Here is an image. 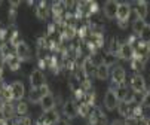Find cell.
Listing matches in <instances>:
<instances>
[{"label":"cell","mask_w":150,"mask_h":125,"mask_svg":"<svg viewBox=\"0 0 150 125\" xmlns=\"http://www.w3.org/2000/svg\"><path fill=\"white\" fill-rule=\"evenodd\" d=\"M51 13H52V12H51V8H49L46 3L42 2V3L37 5V16H39L40 19H48Z\"/></svg>","instance_id":"e0dca14e"},{"label":"cell","mask_w":150,"mask_h":125,"mask_svg":"<svg viewBox=\"0 0 150 125\" xmlns=\"http://www.w3.org/2000/svg\"><path fill=\"white\" fill-rule=\"evenodd\" d=\"M54 106H55V98H54V95H52L51 92L46 94L43 98L40 100V107H42V110H43V112H49V110H52Z\"/></svg>","instance_id":"5bb4252c"},{"label":"cell","mask_w":150,"mask_h":125,"mask_svg":"<svg viewBox=\"0 0 150 125\" xmlns=\"http://www.w3.org/2000/svg\"><path fill=\"white\" fill-rule=\"evenodd\" d=\"M117 6L119 3L115 2V0H109V2H105L104 6H103V12L107 18H115L116 13H117Z\"/></svg>","instance_id":"4fadbf2b"},{"label":"cell","mask_w":150,"mask_h":125,"mask_svg":"<svg viewBox=\"0 0 150 125\" xmlns=\"http://www.w3.org/2000/svg\"><path fill=\"white\" fill-rule=\"evenodd\" d=\"M140 36V40L146 45H150V24H146L144 28L141 30V33L138 34Z\"/></svg>","instance_id":"7402d4cb"},{"label":"cell","mask_w":150,"mask_h":125,"mask_svg":"<svg viewBox=\"0 0 150 125\" xmlns=\"http://www.w3.org/2000/svg\"><path fill=\"white\" fill-rule=\"evenodd\" d=\"M131 88L134 92H144L146 91V80L141 75H134L131 79Z\"/></svg>","instance_id":"9c48e42d"},{"label":"cell","mask_w":150,"mask_h":125,"mask_svg":"<svg viewBox=\"0 0 150 125\" xmlns=\"http://www.w3.org/2000/svg\"><path fill=\"white\" fill-rule=\"evenodd\" d=\"M3 67H5V58L0 55V77H2V73H3Z\"/></svg>","instance_id":"1f68e13d"},{"label":"cell","mask_w":150,"mask_h":125,"mask_svg":"<svg viewBox=\"0 0 150 125\" xmlns=\"http://www.w3.org/2000/svg\"><path fill=\"white\" fill-rule=\"evenodd\" d=\"M117 110H119V113H120L122 116H125V118H129V116H132L134 107H131V103H123V101H119Z\"/></svg>","instance_id":"2e32d148"},{"label":"cell","mask_w":150,"mask_h":125,"mask_svg":"<svg viewBox=\"0 0 150 125\" xmlns=\"http://www.w3.org/2000/svg\"><path fill=\"white\" fill-rule=\"evenodd\" d=\"M0 98L5 100L6 103H9L12 98V91H11V87H2L0 88Z\"/></svg>","instance_id":"cb8c5ba5"},{"label":"cell","mask_w":150,"mask_h":125,"mask_svg":"<svg viewBox=\"0 0 150 125\" xmlns=\"http://www.w3.org/2000/svg\"><path fill=\"white\" fill-rule=\"evenodd\" d=\"M89 118H91V124H92V125H109L107 116H105L101 110H98V109H94V110L91 112Z\"/></svg>","instance_id":"ba28073f"},{"label":"cell","mask_w":150,"mask_h":125,"mask_svg":"<svg viewBox=\"0 0 150 125\" xmlns=\"http://www.w3.org/2000/svg\"><path fill=\"white\" fill-rule=\"evenodd\" d=\"M57 124H58V125H71L69 121H58Z\"/></svg>","instance_id":"836d02e7"},{"label":"cell","mask_w":150,"mask_h":125,"mask_svg":"<svg viewBox=\"0 0 150 125\" xmlns=\"http://www.w3.org/2000/svg\"><path fill=\"white\" fill-rule=\"evenodd\" d=\"M5 121H6V118H5V115H3V110L0 109V125H3Z\"/></svg>","instance_id":"d6a6232c"},{"label":"cell","mask_w":150,"mask_h":125,"mask_svg":"<svg viewBox=\"0 0 150 125\" xmlns=\"http://www.w3.org/2000/svg\"><path fill=\"white\" fill-rule=\"evenodd\" d=\"M104 106L107 110H115L119 106V100L115 94V89H109L104 94Z\"/></svg>","instance_id":"7a4b0ae2"},{"label":"cell","mask_w":150,"mask_h":125,"mask_svg":"<svg viewBox=\"0 0 150 125\" xmlns=\"http://www.w3.org/2000/svg\"><path fill=\"white\" fill-rule=\"evenodd\" d=\"M134 11H135L137 18L144 19V18L147 16V13H149V5H147L146 2H137V3L134 5Z\"/></svg>","instance_id":"9a60e30c"},{"label":"cell","mask_w":150,"mask_h":125,"mask_svg":"<svg viewBox=\"0 0 150 125\" xmlns=\"http://www.w3.org/2000/svg\"><path fill=\"white\" fill-rule=\"evenodd\" d=\"M95 76H97L100 80H107V79H109V76H110L109 67L104 66V64H100V66L95 69Z\"/></svg>","instance_id":"ffe728a7"},{"label":"cell","mask_w":150,"mask_h":125,"mask_svg":"<svg viewBox=\"0 0 150 125\" xmlns=\"http://www.w3.org/2000/svg\"><path fill=\"white\" fill-rule=\"evenodd\" d=\"M125 79H126V72H125V69L120 67V66L115 67L113 72H112V80L119 87V85H123V83H125Z\"/></svg>","instance_id":"8fae6325"},{"label":"cell","mask_w":150,"mask_h":125,"mask_svg":"<svg viewBox=\"0 0 150 125\" xmlns=\"http://www.w3.org/2000/svg\"><path fill=\"white\" fill-rule=\"evenodd\" d=\"M149 94H150V89H149Z\"/></svg>","instance_id":"8d00e7d4"},{"label":"cell","mask_w":150,"mask_h":125,"mask_svg":"<svg viewBox=\"0 0 150 125\" xmlns=\"http://www.w3.org/2000/svg\"><path fill=\"white\" fill-rule=\"evenodd\" d=\"M58 121H59V115L55 109H52L49 112H43V115L39 118V125H54Z\"/></svg>","instance_id":"6da1fadb"},{"label":"cell","mask_w":150,"mask_h":125,"mask_svg":"<svg viewBox=\"0 0 150 125\" xmlns=\"http://www.w3.org/2000/svg\"><path fill=\"white\" fill-rule=\"evenodd\" d=\"M141 106H144V107H150V94H149V92L144 94L143 101H141Z\"/></svg>","instance_id":"4dcf8cb0"},{"label":"cell","mask_w":150,"mask_h":125,"mask_svg":"<svg viewBox=\"0 0 150 125\" xmlns=\"http://www.w3.org/2000/svg\"><path fill=\"white\" fill-rule=\"evenodd\" d=\"M46 94H49V87L45 83V85L40 87V88H33L30 95H28V100L31 103H40V100L43 98Z\"/></svg>","instance_id":"3957f363"},{"label":"cell","mask_w":150,"mask_h":125,"mask_svg":"<svg viewBox=\"0 0 150 125\" xmlns=\"http://www.w3.org/2000/svg\"><path fill=\"white\" fill-rule=\"evenodd\" d=\"M27 110H28V104H27L25 101L16 103V106H15V113H18V115H25Z\"/></svg>","instance_id":"83f0119b"},{"label":"cell","mask_w":150,"mask_h":125,"mask_svg":"<svg viewBox=\"0 0 150 125\" xmlns=\"http://www.w3.org/2000/svg\"><path fill=\"white\" fill-rule=\"evenodd\" d=\"M30 46L25 43V42H18V43L15 45V55L21 60V61H24V60H28L30 58Z\"/></svg>","instance_id":"8992f818"},{"label":"cell","mask_w":150,"mask_h":125,"mask_svg":"<svg viewBox=\"0 0 150 125\" xmlns=\"http://www.w3.org/2000/svg\"><path fill=\"white\" fill-rule=\"evenodd\" d=\"M119 57L123 58V60H132L135 57L134 46L131 43H122L119 46Z\"/></svg>","instance_id":"7c38bea8"},{"label":"cell","mask_w":150,"mask_h":125,"mask_svg":"<svg viewBox=\"0 0 150 125\" xmlns=\"http://www.w3.org/2000/svg\"><path fill=\"white\" fill-rule=\"evenodd\" d=\"M88 60L92 62V64H94L95 67H98L100 64H103V57H101L100 54H97V52H94V54H92V55H91Z\"/></svg>","instance_id":"f1b7e54d"},{"label":"cell","mask_w":150,"mask_h":125,"mask_svg":"<svg viewBox=\"0 0 150 125\" xmlns=\"http://www.w3.org/2000/svg\"><path fill=\"white\" fill-rule=\"evenodd\" d=\"M62 113L66 115L69 119H73L79 115L77 112V104L73 101V100H67L66 103H64V106H62Z\"/></svg>","instance_id":"52a82bcc"},{"label":"cell","mask_w":150,"mask_h":125,"mask_svg":"<svg viewBox=\"0 0 150 125\" xmlns=\"http://www.w3.org/2000/svg\"><path fill=\"white\" fill-rule=\"evenodd\" d=\"M5 61H6V64L9 66V69H11V70H18V69H19L21 60H19L16 55H11V57L5 58Z\"/></svg>","instance_id":"44dd1931"},{"label":"cell","mask_w":150,"mask_h":125,"mask_svg":"<svg viewBox=\"0 0 150 125\" xmlns=\"http://www.w3.org/2000/svg\"><path fill=\"white\" fill-rule=\"evenodd\" d=\"M131 61H132V69H134L135 72H141V70L144 69V66H146V60H144V58L134 57Z\"/></svg>","instance_id":"603a6c76"},{"label":"cell","mask_w":150,"mask_h":125,"mask_svg":"<svg viewBox=\"0 0 150 125\" xmlns=\"http://www.w3.org/2000/svg\"><path fill=\"white\" fill-rule=\"evenodd\" d=\"M123 125H140V119L134 118V116H129V118H126Z\"/></svg>","instance_id":"f546056e"},{"label":"cell","mask_w":150,"mask_h":125,"mask_svg":"<svg viewBox=\"0 0 150 125\" xmlns=\"http://www.w3.org/2000/svg\"><path fill=\"white\" fill-rule=\"evenodd\" d=\"M144 26H146L144 19H140V18L134 19V23H132V30H134V33H135V34H140L141 30L144 28Z\"/></svg>","instance_id":"4316f807"},{"label":"cell","mask_w":150,"mask_h":125,"mask_svg":"<svg viewBox=\"0 0 150 125\" xmlns=\"http://www.w3.org/2000/svg\"><path fill=\"white\" fill-rule=\"evenodd\" d=\"M134 52H135V57L144 58V60H146L147 55H149V45H146V43H143V42H140L138 45H135Z\"/></svg>","instance_id":"ac0fdd59"},{"label":"cell","mask_w":150,"mask_h":125,"mask_svg":"<svg viewBox=\"0 0 150 125\" xmlns=\"http://www.w3.org/2000/svg\"><path fill=\"white\" fill-rule=\"evenodd\" d=\"M15 125H25L24 122H23V119H19V121H16V124Z\"/></svg>","instance_id":"d590c367"},{"label":"cell","mask_w":150,"mask_h":125,"mask_svg":"<svg viewBox=\"0 0 150 125\" xmlns=\"http://www.w3.org/2000/svg\"><path fill=\"white\" fill-rule=\"evenodd\" d=\"M88 43H89V46H91L92 49L100 48V46L103 45V36H101L100 33H94V34H91V36L88 37Z\"/></svg>","instance_id":"d6986e66"},{"label":"cell","mask_w":150,"mask_h":125,"mask_svg":"<svg viewBox=\"0 0 150 125\" xmlns=\"http://www.w3.org/2000/svg\"><path fill=\"white\" fill-rule=\"evenodd\" d=\"M30 83H31V88H40V87L45 85V75L40 69H36V70L31 72Z\"/></svg>","instance_id":"5b68a950"},{"label":"cell","mask_w":150,"mask_h":125,"mask_svg":"<svg viewBox=\"0 0 150 125\" xmlns=\"http://www.w3.org/2000/svg\"><path fill=\"white\" fill-rule=\"evenodd\" d=\"M131 15V5L129 3H119L116 18H119L120 23H126V19Z\"/></svg>","instance_id":"30bf717a"},{"label":"cell","mask_w":150,"mask_h":125,"mask_svg":"<svg viewBox=\"0 0 150 125\" xmlns=\"http://www.w3.org/2000/svg\"><path fill=\"white\" fill-rule=\"evenodd\" d=\"M116 61H117V57H116L113 52H109L107 55H104V57H103V64H104V66H107V67H110L112 64H115Z\"/></svg>","instance_id":"d4e9b609"},{"label":"cell","mask_w":150,"mask_h":125,"mask_svg":"<svg viewBox=\"0 0 150 125\" xmlns=\"http://www.w3.org/2000/svg\"><path fill=\"white\" fill-rule=\"evenodd\" d=\"M110 125H123V122H122V121H113Z\"/></svg>","instance_id":"e575fe53"},{"label":"cell","mask_w":150,"mask_h":125,"mask_svg":"<svg viewBox=\"0 0 150 125\" xmlns=\"http://www.w3.org/2000/svg\"><path fill=\"white\" fill-rule=\"evenodd\" d=\"M95 66L92 64V62L89 61V60H86V61H85L83 62V72H85V75H86V76H91V75H95Z\"/></svg>","instance_id":"484cf974"},{"label":"cell","mask_w":150,"mask_h":125,"mask_svg":"<svg viewBox=\"0 0 150 125\" xmlns=\"http://www.w3.org/2000/svg\"><path fill=\"white\" fill-rule=\"evenodd\" d=\"M11 91H12V98L13 100H23L24 94H25V87H24V83L21 82V80H15L11 83Z\"/></svg>","instance_id":"277c9868"}]
</instances>
